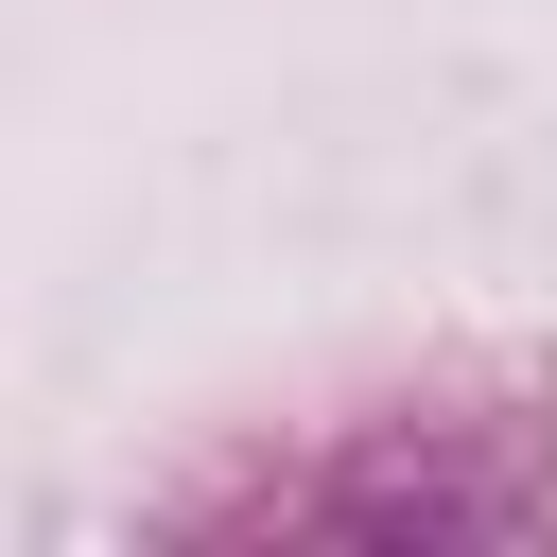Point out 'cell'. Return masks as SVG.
<instances>
[]
</instances>
